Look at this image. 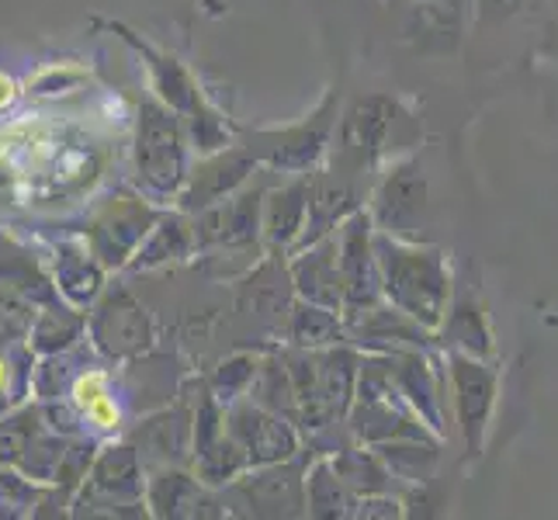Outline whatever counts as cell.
I'll use <instances>...</instances> for the list:
<instances>
[{"mask_svg":"<svg viewBox=\"0 0 558 520\" xmlns=\"http://www.w3.org/2000/svg\"><path fill=\"white\" fill-rule=\"evenodd\" d=\"M378 271L385 281V295L399 313L423 326H437L448 305V271L434 250L407 246L396 237L378 233Z\"/></svg>","mask_w":558,"mask_h":520,"instance_id":"cell-1","label":"cell"},{"mask_svg":"<svg viewBox=\"0 0 558 520\" xmlns=\"http://www.w3.org/2000/svg\"><path fill=\"white\" fill-rule=\"evenodd\" d=\"M375 222L385 237L420 240V229L427 226V184L413 164H399L378 188Z\"/></svg>","mask_w":558,"mask_h":520,"instance_id":"cell-2","label":"cell"},{"mask_svg":"<svg viewBox=\"0 0 558 520\" xmlns=\"http://www.w3.org/2000/svg\"><path fill=\"white\" fill-rule=\"evenodd\" d=\"M340 243V267H343V299L351 305H372L375 295V271L378 257L368 246V216H354Z\"/></svg>","mask_w":558,"mask_h":520,"instance_id":"cell-3","label":"cell"},{"mask_svg":"<svg viewBox=\"0 0 558 520\" xmlns=\"http://www.w3.org/2000/svg\"><path fill=\"white\" fill-rule=\"evenodd\" d=\"M454 389H458V413H461V427H465L469 445H478V434L486 427V416L493 407V372H486V364L469 361V358H454Z\"/></svg>","mask_w":558,"mask_h":520,"instance_id":"cell-4","label":"cell"},{"mask_svg":"<svg viewBox=\"0 0 558 520\" xmlns=\"http://www.w3.org/2000/svg\"><path fill=\"white\" fill-rule=\"evenodd\" d=\"M337 243H323L313 254H305L295 264V285L299 292L316 302L326 305V310H337L343 302V278L337 275Z\"/></svg>","mask_w":558,"mask_h":520,"instance_id":"cell-5","label":"cell"},{"mask_svg":"<svg viewBox=\"0 0 558 520\" xmlns=\"http://www.w3.org/2000/svg\"><path fill=\"white\" fill-rule=\"evenodd\" d=\"M305 208H310V178L281 188L278 195H271V202H267V222H264L267 237L275 243H288L292 237H299Z\"/></svg>","mask_w":558,"mask_h":520,"instance_id":"cell-6","label":"cell"},{"mask_svg":"<svg viewBox=\"0 0 558 520\" xmlns=\"http://www.w3.org/2000/svg\"><path fill=\"white\" fill-rule=\"evenodd\" d=\"M236 431L243 434L246 440V451L257 458H284V455H292L295 451V437L288 427H281L278 420L271 416H257V413H250L243 410L236 416Z\"/></svg>","mask_w":558,"mask_h":520,"instance_id":"cell-7","label":"cell"},{"mask_svg":"<svg viewBox=\"0 0 558 520\" xmlns=\"http://www.w3.org/2000/svg\"><path fill=\"white\" fill-rule=\"evenodd\" d=\"M333 330H337V319H333V310H326V305H302L295 313V340L299 343H330L333 340Z\"/></svg>","mask_w":558,"mask_h":520,"instance_id":"cell-8","label":"cell"},{"mask_svg":"<svg viewBox=\"0 0 558 520\" xmlns=\"http://www.w3.org/2000/svg\"><path fill=\"white\" fill-rule=\"evenodd\" d=\"M87 416L98 423V427H114V423H119V410H114V402L108 396H101L94 407H87Z\"/></svg>","mask_w":558,"mask_h":520,"instance_id":"cell-9","label":"cell"},{"mask_svg":"<svg viewBox=\"0 0 558 520\" xmlns=\"http://www.w3.org/2000/svg\"><path fill=\"white\" fill-rule=\"evenodd\" d=\"M14 101V84L8 81L4 73H0V108H8Z\"/></svg>","mask_w":558,"mask_h":520,"instance_id":"cell-10","label":"cell"}]
</instances>
